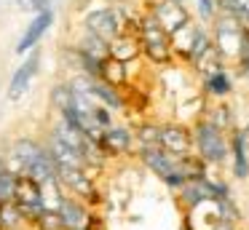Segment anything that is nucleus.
<instances>
[{"label":"nucleus","mask_w":249,"mask_h":230,"mask_svg":"<svg viewBox=\"0 0 249 230\" xmlns=\"http://www.w3.org/2000/svg\"><path fill=\"white\" fill-rule=\"evenodd\" d=\"M91 91H94V96H97L102 105L110 107V110H118V112L124 110V96L118 94V88H115V86L105 83V80H94Z\"/></svg>","instance_id":"nucleus-21"},{"label":"nucleus","mask_w":249,"mask_h":230,"mask_svg":"<svg viewBox=\"0 0 249 230\" xmlns=\"http://www.w3.org/2000/svg\"><path fill=\"white\" fill-rule=\"evenodd\" d=\"M249 139L244 128H231V155H233V177L247 179L249 177Z\"/></svg>","instance_id":"nucleus-11"},{"label":"nucleus","mask_w":249,"mask_h":230,"mask_svg":"<svg viewBox=\"0 0 249 230\" xmlns=\"http://www.w3.org/2000/svg\"><path fill=\"white\" fill-rule=\"evenodd\" d=\"M190 40H193V21H188V24L179 27L177 32H172V51L174 53H182V56L188 59Z\"/></svg>","instance_id":"nucleus-24"},{"label":"nucleus","mask_w":249,"mask_h":230,"mask_svg":"<svg viewBox=\"0 0 249 230\" xmlns=\"http://www.w3.org/2000/svg\"><path fill=\"white\" fill-rule=\"evenodd\" d=\"M75 46L81 48L83 53H89L91 59H97V62H105V59H110V43L102 40L99 35H94V32H89V30H86V35L78 37Z\"/></svg>","instance_id":"nucleus-19"},{"label":"nucleus","mask_w":249,"mask_h":230,"mask_svg":"<svg viewBox=\"0 0 249 230\" xmlns=\"http://www.w3.org/2000/svg\"><path fill=\"white\" fill-rule=\"evenodd\" d=\"M212 46V35L206 30H201V27L193 24V40H190V51H188V62L193 64L196 59L201 56V53L206 51V48Z\"/></svg>","instance_id":"nucleus-23"},{"label":"nucleus","mask_w":249,"mask_h":230,"mask_svg":"<svg viewBox=\"0 0 249 230\" xmlns=\"http://www.w3.org/2000/svg\"><path fill=\"white\" fill-rule=\"evenodd\" d=\"M241 30H233V27H214V40L212 43H214V48L220 51L222 59H236L238 40H241Z\"/></svg>","instance_id":"nucleus-17"},{"label":"nucleus","mask_w":249,"mask_h":230,"mask_svg":"<svg viewBox=\"0 0 249 230\" xmlns=\"http://www.w3.org/2000/svg\"><path fill=\"white\" fill-rule=\"evenodd\" d=\"M236 62H238V70H241V67H249V27H244V30H241V40H238Z\"/></svg>","instance_id":"nucleus-31"},{"label":"nucleus","mask_w":249,"mask_h":230,"mask_svg":"<svg viewBox=\"0 0 249 230\" xmlns=\"http://www.w3.org/2000/svg\"><path fill=\"white\" fill-rule=\"evenodd\" d=\"M231 91H233V80H231V75L225 72V67L204 75V94L214 96V99H222V96H228Z\"/></svg>","instance_id":"nucleus-18"},{"label":"nucleus","mask_w":249,"mask_h":230,"mask_svg":"<svg viewBox=\"0 0 249 230\" xmlns=\"http://www.w3.org/2000/svg\"><path fill=\"white\" fill-rule=\"evenodd\" d=\"M214 14H217V0H198V16H201V21L212 24Z\"/></svg>","instance_id":"nucleus-32"},{"label":"nucleus","mask_w":249,"mask_h":230,"mask_svg":"<svg viewBox=\"0 0 249 230\" xmlns=\"http://www.w3.org/2000/svg\"><path fill=\"white\" fill-rule=\"evenodd\" d=\"M140 160H142L145 169H150L153 174H158L161 179L177 169V158H174L172 153H166L161 144H142L140 147Z\"/></svg>","instance_id":"nucleus-8"},{"label":"nucleus","mask_w":249,"mask_h":230,"mask_svg":"<svg viewBox=\"0 0 249 230\" xmlns=\"http://www.w3.org/2000/svg\"><path fill=\"white\" fill-rule=\"evenodd\" d=\"M91 118H94V123H97L102 131H105L107 126H113V110H110L107 105H102V102H99V105L91 110Z\"/></svg>","instance_id":"nucleus-30"},{"label":"nucleus","mask_w":249,"mask_h":230,"mask_svg":"<svg viewBox=\"0 0 249 230\" xmlns=\"http://www.w3.org/2000/svg\"><path fill=\"white\" fill-rule=\"evenodd\" d=\"M46 150H49V155L54 158L56 166H75V169H83V166H86L83 155L78 153V150H72L70 144H65L59 137H54V134H49V144H46Z\"/></svg>","instance_id":"nucleus-12"},{"label":"nucleus","mask_w":249,"mask_h":230,"mask_svg":"<svg viewBox=\"0 0 249 230\" xmlns=\"http://www.w3.org/2000/svg\"><path fill=\"white\" fill-rule=\"evenodd\" d=\"M35 222H38L40 230H65V225H62V219H59L56 212H43V209H40V214L35 217Z\"/></svg>","instance_id":"nucleus-29"},{"label":"nucleus","mask_w":249,"mask_h":230,"mask_svg":"<svg viewBox=\"0 0 249 230\" xmlns=\"http://www.w3.org/2000/svg\"><path fill=\"white\" fill-rule=\"evenodd\" d=\"M38 64H40V56H38V53H33V56H30L27 62L17 70V75L11 78V88H8V99H11V102H17L19 96L30 88V80H33L35 72H38Z\"/></svg>","instance_id":"nucleus-15"},{"label":"nucleus","mask_w":249,"mask_h":230,"mask_svg":"<svg viewBox=\"0 0 249 230\" xmlns=\"http://www.w3.org/2000/svg\"><path fill=\"white\" fill-rule=\"evenodd\" d=\"M99 80H105V83L121 88V86H126V80H129V64L118 62V59H113V56L105 59L102 62V78Z\"/></svg>","instance_id":"nucleus-20"},{"label":"nucleus","mask_w":249,"mask_h":230,"mask_svg":"<svg viewBox=\"0 0 249 230\" xmlns=\"http://www.w3.org/2000/svg\"><path fill=\"white\" fill-rule=\"evenodd\" d=\"M161 147L172 153L174 158L193 153V134L182 126V123H166L161 126Z\"/></svg>","instance_id":"nucleus-6"},{"label":"nucleus","mask_w":249,"mask_h":230,"mask_svg":"<svg viewBox=\"0 0 249 230\" xmlns=\"http://www.w3.org/2000/svg\"><path fill=\"white\" fill-rule=\"evenodd\" d=\"M83 27L94 35H99L102 40H113L115 35L126 32V21H124V14L115 8H99V11H89L83 16Z\"/></svg>","instance_id":"nucleus-3"},{"label":"nucleus","mask_w":249,"mask_h":230,"mask_svg":"<svg viewBox=\"0 0 249 230\" xmlns=\"http://www.w3.org/2000/svg\"><path fill=\"white\" fill-rule=\"evenodd\" d=\"M24 222L22 209L14 201H0V230H14Z\"/></svg>","instance_id":"nucleus-22"},{"label":"nucleus","mask_w":249,"mask_h":230,"mask_svg":"<svg viewBox=\"0 0 249 230\" xmlns=\"http://www.w3.org/2000/svg\"><path fill=\"white\" fill-rule=\"evenodd\" d=\"M244 134H247V139H249V123H247V128H244Z\"/></svg>","instance_id":"nucleus-36"},{"label":"nucleus","mask_w":249,"mask_h":230,"mask_svg":"<svg viewBox=\"0 0 249 230\" xmlns=\"http://www.w3.org/2000/svg\"><path fill=\"white\" fill-rule=\"evenodd\" d=\"M72 99V88L70 83H56L54 88H51V107H54L56 112L62 110V107H67Z\"/></svg>","instance_id":"nucleus-28"},{"label":"nucleus","mask_w":249,"mask_h":230,"mask_svg":"<svg viewBox=\"0 0 249 230\" xmlns=\"http://www.w3.org/2000/svg\"><path fill=\"white\" fill-rule=\"evenodd\" d=\"M140 53H142L140 35H126V32H121V35H115L113 40H110V56L124 62V64L134 62Z\"/></svg>","instance_id":"nucleus-13"},{"label":"nucleus","mask_w":249,"mask_h":230,"mask_svg":"<svg viewBox=\"0 0 249 230\" xmlns=\"http://www.w3.org/2000/svg\"><path fill=\"white\" fill-rule=\"evenodd\" d=\"M51 21H54V14H51V8L40 11V14H35V19L30 21V27L24 30L22 40L17 43V53H27L30 48H35V43L43 40V35L49 32Z\"/></svg>","instance_id":"nucleus-10"},{"label":"nucleus","mask_w":249,"mask_h":230,"mask_svg":"<svg viewBox=\"0 0 249 230\" xmlns=\"http://www.w3.org/2000/svg\"><path fill=\"white\" fill-rule=\"evenodd\" d=\"M217 11H228L244 27H249V0H217Z\"/></svg>","instance_id":"nucleus-25"},{"label":"nucleus","mask_w":249,"mask_h":230,"mask_svg":"<svg viewBox=\"0 0 249 230\" xmlns=\"http://www.w3.org/2000/svg\"><path fill=\"white\" fill-rule=\"evenodd\" d=\"M153 16H156L158 24H161L169 35H172V32H177L179 27H185L190 21V14L185 11V5L179 3V0H158Z\"/></svg>","instance_id":"nucleus-9"},{"label":"nucleus","mask_w":249,"mask_h":230,"mask_svg":"<svg viewBox=\"0 0 249 230\" xmlns=\"http://www.w3.org/2000/svg\"><path fill=\"white\" fill-rule=\"evenodd\" d=\"M241 78H244V80H247V83H249V67H241Z\"/></svg>","instance_id":"nucleus-35"},{"label":"nucleus","mask_w":249,"mask_h":230,"mask_svg":"<svg viewBox=\"0 0 249 230\" xmlns=\"http://www.w3.org/2000/svg\"><path fill=\"white\" fill-rule=\"evenodd\" d=\"M8 153L14 155V160H19V166H22L24 174H27L30 166H33L35 160L46 153V147L40 142H35V139H30V137H22V139H17V142L11 144V150H8Z\"/></svg>","instance_id":"nucleus-14"},{"label":"nucleus","mask_w":249,"mask_h":230,"mask_svg":"<svg viewBox=\"0 0 249 230\" xmlns=\"http://www.w3.org/2000/svg\"><path fill=\"white\" fill-rule=\"evenodd\" d=\"M193 144L198 150V155L206 163H222L231 155V144L225 139V131H220L217 126H212L206 118L196 121L193 126Z\"/></svg>","instance_id":"nucleus-2"},{"label":"nucleus","mask_w":249,"mask_h":230,"mask_svg":"<svg viewBox=\"0 0 249 230\" xmlns=\"http://www.w3.org/2000/svg\"><path fill=\"white\" fill-rule=\"evenodd\" d=\"M17 5L22 11H35V14H40V11L49 8V0H17Z\"/></svg>","instance_id":"nucleus-33"},{"label":"nucleus","mask_w":249,"mask_h":230,"mask_svg":"<svg viewBox=\"0 0 249 230\" xmlns=\"http://www.w3.org/2000/svg\"><path fill=\"white\" fill-rule=\"evenodd\" d=\"M59 219L65 230H89L91 228V212H89L86 201L78 195H65L59 206Z\"/></svg>","instance_id":"nucleus-5"},{"label":"nucleus","mask_w":249,"mask_h":230,"mask_svg":"<svg viewBox=\"0 0 249 230\" xmlns=\"http://www.w3.org/2000/svg\"><path fill=\"white\" fill-rule=\"evenodd\" d=\"M56 179L62 182L65 190H70L72 195L83 198V201H99L94 179L86 174V169H75V166H56Z\"/></svg>","instance_id":"nucleus-4"},{"label":"nucleus","mask_w":249,"mask_h":230,"mask_svg":"<svg viewBox=\"0 0 249 230\" xmlns=\"http://www.w3.org/2000/svg\"><path fill=\"white\" fill-rule=\"evenodd\" d=\"M0 169H3V155H0Z\"/></svg>","instance_id":"nucleus-37"},{"label":"nucleus","mask_w":249,"mask_h":230,"mask_svg":"<svg viewBox=\"0 0 249 230\" xmlns=\"http://www.w3.org/2000/svg\"><path fill=\"white\" fill-rule=\"evenodd\" d=\"M134 139H140V144H161V126H156V123H142L134 131Z\"/></svg>","instance_id":"nucleus-27"},{"label":"nucleus","mask_w":249,"mask_h":230,"mask_svg":"<svg viewBox=\"0 0 249 230\" xmlns=\"http://www.w3.org/2000/svg\"><path fill=\"white\" fill-rule=\"evenodd\" d=\"M140 46H142V53L158 67H166V64L174 62L172 35L158 24V19L153 14L140 21Z\"/></svg>","instance_id":"nucleus-1"},{"label":"nucleus","mask_w":249,"mask_h":230,"mask_svg":"<svg viewBox=\"0 0 249 230\" xmlns=\"http://www.w3.org/2000/svg\"><path fill=\"white\" fill-rule=\"evenodd\" d=\"M209 230H236V228H231V225H222V222H220V225H212Z\"/></svg>","instance_id":"nucleus-34"},{"label":"nucleus","mask_w":249,"mask_h":230,"mask_svg":"<svg viewBox=\"0 0 249 230\" xmlns=\"http://www.w3.org/2000/svg\"><path fill=\"white\" fill-rule=\"evenodd\" d=\"M97 144L105 155H110V158L126 155L131 150V144H134V131L126 128V126H107L102 131V137L97 139Z\"/></svg>","instance_id":"nucleus-7"},{"label":"nucleus","mask_w":249,"mask_h":230,"mask_svg":"<svg viewBox=\"0 0 249 230\" xmlns=\"http://www.w3.org/2000/svg\"><path fill=\"white\" fill-rule=\"evenodd\" d=\"M206 121H209L212 126H217L220 131H228V128H233L231 107H228V105H214L209 112H206Z\"/></svg>","instance_id":"nucleus-26"},{"label":"nucleus","mask_w":249,"mask_h":230,"mask_svg":"<svg viewBox=\"0 0 249 230\" xmlns=\"http://www.w3.org/2000/svg\"><path fill=\"white\" fill-rule=\"evenodd\" d=\"M40 185V209L43 212H59L62 198H65V187L56 177H46L38 182Z\"/></svg>","instance_id":"nucleus-16"}]
</instances>
